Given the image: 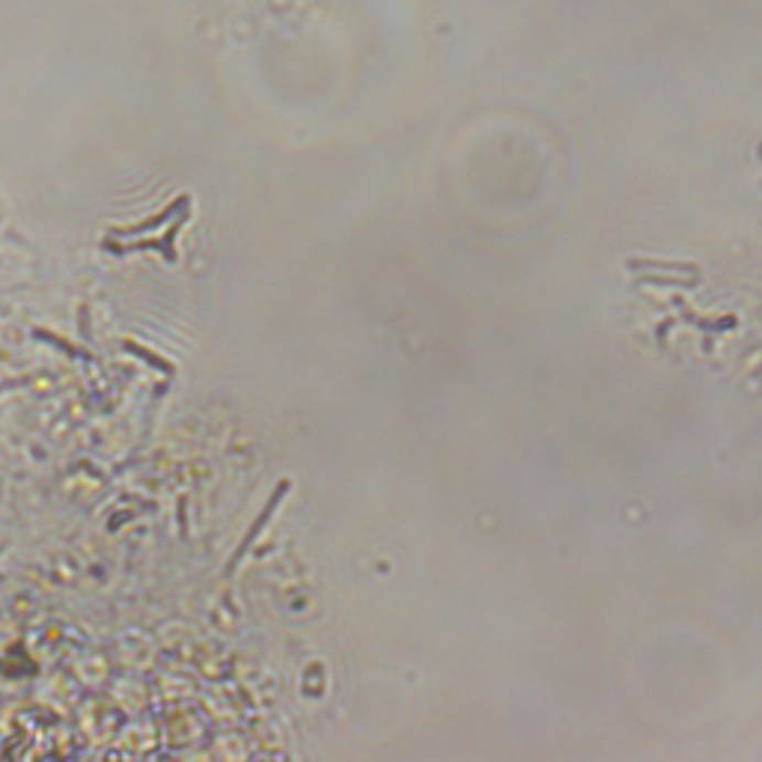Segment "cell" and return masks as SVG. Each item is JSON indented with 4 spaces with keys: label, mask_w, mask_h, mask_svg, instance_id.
I'll return each mask as SVG.
<instances>
[{
    "label": "cell",
    "mask_w": 762,
    "mask_h": 762,
    "mask_svg": "<svg viewBox=\"0 0 762 762\" xmlns=\"http://www.w3.org/2000/svg\"><path fill=\"white\" fill-rule=\"evenodd\" d=\"M638 283H641V286H650V283H655V286H694V283H697V277H688V281H676V277H655V274H641V277H638Z\"/></svg>",
    "instance_id": "obj_2"
},
{
    "label": "cell",
    "mask_w": 762,
    "mask_h": 762,
    "mask_svg": "<svg viewBox=\"0 0 762 762\" xmlns=\"http://www.w3.org/2000/svg\"><path fill=\"white\" fill-rule=\"evenodd\" d=\"M625 269L629 271H641V269H650V271H671V274H688V277H697V269L694 265H688V262H650V260H629L625 262Z\"/></svg>",
    "instance_id": "obj_1"
}]
</instances>
